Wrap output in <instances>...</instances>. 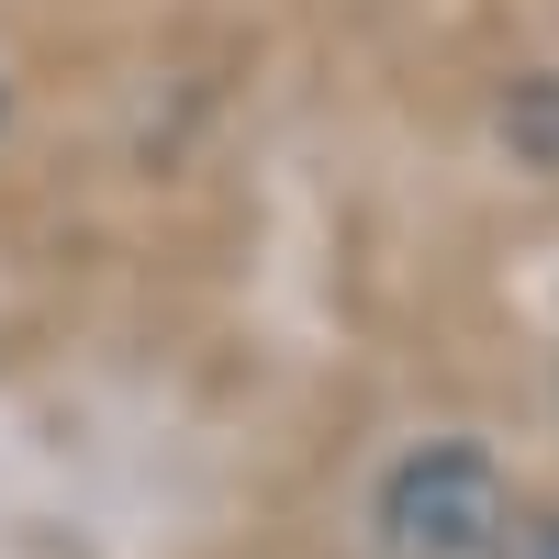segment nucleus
<instances>
[{
  "mask_svg": "<svg viewBox=\"0 0 559 559\" xmlns=\"http://www.w3.org/2000/svg\"><path fill=\"white\" fill-rule=\"evenodd\" d=\"M526 559H559V526H537V548H526Z\"/></svg>",
  "mask_w": 559,
  "mask_h": 559,
  "instance_id": "2",
  "label": "nucleus"
},
{
  "mask_svg": "<svg viewBox=\"0 0 559 559\" xmlns=\"http://www.w3.org/2000/svg\"><path fill=\"white\" fill-rule=\"evenodd\" d=\"M515 526V492H503V459L471 437H426L403 448L381 492H369V548L381 559H492Z\"/></svg>",
  "mask_w": 559,
  "mask_h": 559,
  "instance_id": "1",
  "label": "nucleus"
}]
</instances>
